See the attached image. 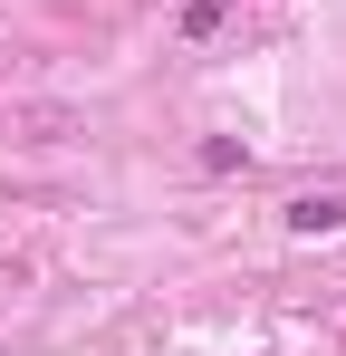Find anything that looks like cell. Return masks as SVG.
Returning a JSON list of instances; mask_svg holds the SVG:
<instances>
[{
	"label": "cell",
	"mask_w": 346,
	"mask_h": 356,
	"mask_svg": "<svg viewBox=\"0 0 346 356\" xmlns=\"http://www.w3.org/2000/svg\"><path fill=\"white\" fill-rule=\"evenodd\" d=\"M337 222H346V193H298V202H288V232H308V241L337 232Z\"/></svg>",
	"instance_id": "obj_1"
},
{
	"label": "cell",
	"mask_w": 346,
	"mask_h": 356,
	"mask_svg": "<svg viewBox=\"0 0 346 356\" xmlns=\"http://www.w3.org/2000/svg\"><path fill=\"white\" fill-rule=\"evenodd\" d=\"M231 10H240V0H183V19H173V29H183V39H212Z\"/></svg>",
	"instance_id": "obj_2"
}]
</instances>
